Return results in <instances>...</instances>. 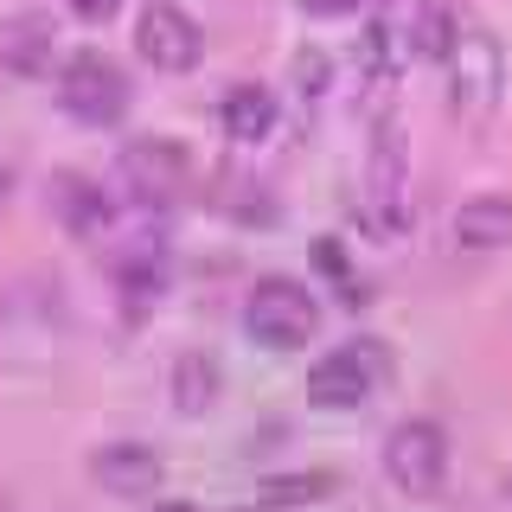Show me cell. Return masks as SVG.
Returning a JSON list of instances; mask_svg holds the SVG:
<instances>
[{"label": "cell", "instance_id": "cell-1", "mask_svg": "<svg viewBox=\"0 0 512 512\" xmlns=\"http://www.w3.org/2000/svg\"><path fill=\"white\" fill-rule=\"evenodd\" d=\"M448 96H455L461 122H487L506 96V45L480 26H461L455 52H448Z\"/></svg>", "mask_w": 512, "mask_h": 512}, {"label": "cell", "instance_id": "cell-2", "mask_svg": "<svg viewBox=\"0 0 512 512\" xmlns=\"http://www.w3.org/2000/svg\"><path fill=\"white\" fill-rule=\"evenodd\" d=\"M314 295L301 282H288V276H263L250 288V301H244V333L256 346H269V352H301L314 340Z\"/></svg>", "mask_w": 512, "mask_h": 512}, {"label": "cell", "instance_id": "cell-3", "mask_svg": "<svg viewBox=\"0 0 512 512\" xmlns=\"http://www.w3.org/2000/svg\"><path fill=\"white\" fill-rule=\"evenodd\" d=\"M384 378H391V352H384L378 340H352L340 352H327V359H314L308 404L314 410H359Z\"/></svg>", "mask_w": 512, "mask_h": 512}, {"label": "cell", "instance_id": "cell-4", "mask_svg": "<svg viewBox=\"0 0 512 512\" xmlns=\"http://www.w3.org/2000/svg\"><path fill=\"white\" fill-rule=\"evenodd\" d=\"M384 480H391L397 493H410V500L442 493V480H448V436H442V423H423V416L397 423L391 442H384Z\"/></svg>", "mask_w": 512, "mask_h": 512}, {"label": "cell", "instance_id": "cell-5", "mask_svg": "<svg viewBox=\"0 0 512 512\" xmlns=\"http://www.w3.org/2000/svg\"><path fill=\"white\" fill-rule=\"evenodd\" d=\"M58 109L84 128H109V122H122V109H128V77L103 52H77L58 77Z\"/></svg>", "mask_w": 512, "mask_h": 512}, {"label": "cell", "instance_id": "cell-6", "mask_svg": "<svg viewBox=\"0 0 512 512\" xmlns=\"http://www.w3.org/2000/svg\"><path fill=\"white\" fill-rule=\"evenodd\" d=\"M135 52L148 58L160 77H186L192 64L205 58V26L192 20L186 7H173V0H154L135 20Z\"/></svg>", "mask_w": 512, "mask_h": 512}, {"label": "cell", "instance_id": "cell-7", "mask_svg": "<svg viewBox=\"0 0 512 512\" xmlns=\"http://www.w3.org/2000/svg\"><path fill=\"white\" fill-rule=\"evenodd\" d=\"M122 186L135 205H148V212H167L173 199L186 192V148L167 135H135L122 148Z\"/></svg>", "mask_w": 512, "mask_h": 512}, {"label": "cell", "instance_id": "cell-8", "mask_svg": "<svg viewBox=\"0 0 512 512\" xmlns=\"http://www.w3.org/2000/svg\"><path fill=\"white\" fill-rule=\"evenodd\" d=\"M365 224L378 237H397L410 224V167H404V135L384 128L372 141V167H365Z\"/></svg>", "mask_w": 512, "mask_h": 512}, {"label": "cell", "instance_id": "cell-9", "mask_svg": "<svg viewBox=\"0 0 512 512\" xmlns=\"http://www.w3.org/2000/svg\"><path fill=\"white\" fill-rule=\"evenodd\" d=\"M90 480L116 500H141V493L160 487V455L148 442H103L90 455Z\"/></svg>", "mask_w": 512, "mask_h": 512}, {"label": "cell", "instance_id": "cell-10", "mask_svg": "<svg viewBox=\"0 0 512 512\" xmlns=\"http://www.w3.org/2000/svg\"><path fill=\"white\" fill-rule=\"evenodd\" d=\"M45 199H52V218L64 224L71 237H96L109 224V192L90 180V173H52V186H45Z\"/></svg>", "mask_w": 512, "mask_h": 512}, {"label": "cell", "instance_id": "cell-11", "mask_svg": "<svg viewBox=\"0 0 512 512\" xmlns=\"http://www.w3.org/2000/svg\"><path fill=\"white\" fill-rule=\"evenodd\" d=\"M218 122H224V135H231V141L256 148V141L276 135L282 103H276V90H263V84H231V90H224V103H218Z\"/></svg>", "mask_w": 512, "mask_h": 512}, {"label": "cell", "instance_id": "cell-12", "mask_svg": "<svg viewBox=\"0 0 512 512\" xmlns=\"http://www.w3.org/2000/svg\"><path fill=\"white\" fill-rule=\"evenodd\" d=\"M455 244L474 250V256L512 244V199H506V192H474V199H461V212H455Z\"/></svg>", "mask_w": 512, "mask_h": 512}, {"label": "cell", "instance_id": "cell-13", "mask_svg": "<svg viewBox=\"0 0 512 512\" xmlns=\"http://www.w3.org/2000/svg\"><path fill=\"white\" fill-rule=\"evenodd\" d=\"M0 64H7L13 77H39L45 64H52V20H45V13H13V20L0 26Z\"/></svg>", "mask_w": 512, "mask_h": 512}, {"label": "cell", "instance_id": "cell-14", "mask_svg": "<svg viewBox=\"0 0 512 512\" xmlns=\"http://www.w3.org/2000/svg\"><path fill=\"white\" fill-rule=\"evenodd\" d=\"M116 288L128 301V314H148V301L167 288V250L160 244H135L116 256Z\"/></svg>", "mask_w": 512, "mask_h": 512}, {"label": "cell", "instance_id": "cell-15", "mask_svg": "<svg viewBox=\"0 0 512 512\" xmlns=\"http://www.w3.org/2000/svg\"><path fill=\"white\" fill-rule=\"evenodd\" d=\"M455 39H461V0H423L416 7V20H410V45H416V58H448L455 52Z\"/></svg>", "mask_w": 512, "mask_h": 512}, {"label": "cell", "instance_id": "cell-16", "mask_svg": "<svg viewBox=\"0 0 512 512\" xmlns=\"http://www.w3.org/2000/svg\"><path fill=\"white\" fill-rule=\"evenodd\" d=\"M173 410H180V416H205V410H212L218 404V365H212V352H186V359L180 365H173Z\"/></svg>", "mask_w": 512, "mask_h": 512}, {"label": "cell", "instance_id": "cell-17", "mask_svg": "<svg viewBox=\"0 0 512 512\" xmlns=\"http://www.w3.org/2000/svg\"><path fill=\"white\" fill-rule=\"evenodd\" d=\"M327 493H333V474H269L256 500H263L269 512H295V506L327 500Z\"/></svg>", "mask_w": 512, "mask_h": 512}, {"label": "cell", "instance_id": "cell-18", "mask_svg": "<svg viewBox=\"0 0 512 512\" xmlns=\"http://www.w3.org/2000/svg\"><path fill=\"white\" fill-rule=\"evenodd\" d=\"M314 269L327 282H340V288H352V263H346V250L333 244V237H314Z\"/></svg>", "mask_w": 512, "mask_h": 512}, {"label": "cell", "instance_id": "cell-19", "mask_svg": "<svg viewBox=\"0 0 512 512\" xmlns=\"http://www.w3.org/2000/svg\"><path fill=\"white\" fill-rule=\"evenodd\" d=\"M301 7H308L314 20H333V13H352V7H365V0H301Z\"/></svg>", "mask_w": 512, "mask_h": 512}, {"label": "cell", "instance_id": "cell-20", "mask_svg": "<svg viewBox=\"0 0 512 512\" xmlns=\"http://www.w3.org/2000/svg\"><path fill=\"white\" fill-rule=\"evenodd\" d=\"M71 13H77V20H109L116 0H71Z\"/></svg>", "mask_w": 512, "mask_h": 512}, {"label": "cell", "instance_id": "cell-21", "mask_svg": "<svg viewBox=\"0 0 512 512\" xmlns=\"http://www.w3.org/2000/svg\"><path fill=\"white\" fill-rule=\"evenodd\" d=\"M160 512H199V506H192V500H167V506H160Z\"/></svg>", "mask_w": 512, "mask_h": 512}, {"label": "cell", "instance_id": "cell-22", "mask_svg": "<svg viewBox=\"0 0 512 512\" xmlns=\"http://www.w3.org/2000/svg\"><path fill=\"white\" fill-rule=\"evenodd\" d=\"M237 512H269V506H263V500H256V506H237Z\"/></svg>", "mask_w": 512, "mask_h": 512}, {"label": "cell", "instance_id": "cell-23", "mask_svg": "<svg viewBox=\"0 0 512 512\" xmlns=\"http://www.w3.org/2000/svg\"><path fill=\"white\" fill-rule=\"evenodd\" d=\"M506 506H512V480H506Z\"/></svg>", "mask_w": 512, "mask_h": 512}]
</instances>
